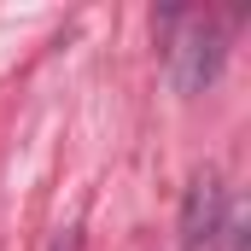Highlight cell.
Here are the masks:
<instances>
[{
	"label": "cell",
	"instance_id": "obj_1",
	"mask_svg": "<svg viewBox=\"0 0 251 251\" xmlns=\"http://www.w3.org/2000/svg\"><path fill=\"white\" fill-rule=\"evenodd\" d=\"M228 59V35L216 18H181V35H176V88L199 94L216 82V70Z\"/></svg>",
	"mask_w": 251,
	"mask_h": 251
},
{
	"label": "cell",
	"instance_id": "obj_2",
	"mask_svg": "<svg viewBox=\"0 0 251 251\" xmlns=\"http://www.w3.org/2000/svg\"><path fill=\"white\" fill-rule=\"evenodd\" d=\"M216 234H222V181L204 170L193 176L187 204H181V251H204Z\"/></svg>",
	"mask_w": 251,
	"mask_h": 251
},
{
	"label": "cell",
	"instance_id": "obj_3",
	"mask_svg": "<svg viewBox=\"0 0 251 251\" xmlns=\"http://www.w3.org/2000/svg\"><path fill=\"white\" fill-rule=\"evenodd\" d=\"M53 251H82V240H76V234H64V240H59Z\"/></svg>",
	"mask_w": 251,
	"mask_h": 251
}]
</instances>
